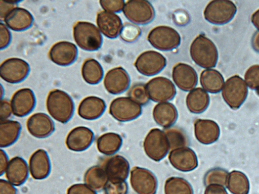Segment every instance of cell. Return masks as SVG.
<instances>
[{"instance_id":"5b68a950","label":"cell","mask_w":259,"mask_h":194,"mask_svg":"<svg viewBox=\"0 0 259 194\" xmlns=\"http://www.w3.org/2000/svg\"><path fill=\"white\" fill-rule=\"evenodd\" d=\"M237 12L235 4L228 0H214L210 2L204 11L206 20L215 25H224L234 17Z\"/></svg>"},{"instance_id":"83f0119b","label":"cell","mask_w":259,"mask_h":194,"mask_svg":"<svg viewBox=\"0 0 259 194\" xmlns=\"http://www.w3.org/2000/svg\"><path fill=\"white\" fill-rule=\"evenodd\" d=\"M178 116L176 107L170 103H159L153 109V117L155 121L165 128L174 125Z\"/></svg>"},{"instance_id":"60d3db41","label":"cell","mask_w":259,"mask_h":194,"mask_svg":"<svg viewBox=\"0 0 259 194\" xmlns=\"http://www.w3.org/2000/svg\"><path fill=\"white\" fill-rule=\"evenodd\" d=\"M141 33V30L137 25L126 23L123 26L120 35L124 41L132 42L139 38Z\"/></svg>"},{"instance_id":"484cf974","label":"cell","mask_w":259,"mask_h":194,"mask_svg":"<svg viewBox=\"0 0 259 194\" xmlns=\"http://www.w3.org/2000/svg\"><path fill=\"white\" fill-rule=\"evenodd\" d=\"M5 172L8 180L14 185L19 186L27 179L28 167L23 158L15 157L9 161Z\"/></svg>"},{"instance_id":"ac0fdd59","label":"cell","mask_w":259,"mask_h":194,"mask_svg":"<svg viewBox=\"0 0 259 194\" xmlns=\"http://www.w3.org/2000/svg\"><path fill=\"white\" fill-rule=\"evenodd\" d=\"M26 127L29 133L38 138H46L55 130L52 119L46 114L36 113L27 120Z\"/></svg>"},{"instance_id":"6da1fadb","label":"cell","mask_w":259,"mask_h":194,"mask_svg":"<svg viewBox=\"0 0 259 194\" xmlns=\"http://www.w3.org/2000/svg\"><path fill=\"white\" fill-rule=\"evenodd\" d=\"M46 106L49 114L63 124L68 122L73 115V101L67 93L61 90L54 89L49 92Z\"/></svg>"},{"instance_id":"ee69618b","label":"cell","mask_w":259,"mask_h":194,"mask_svg":"<svg viewBox=\"0 0 259 194\" xmlns=\"http://www.w3.org/2000/svg\"><path fill=\"white\" fill-rule=\"evenodd\" d=\"M67 194H97V193L85 184L77 183L70 186Z\"/></svg>"},{"instance_id":"74e56055","label":"cell","mask_w":259,"mask_h":194,"mask_svg":"<svg viewBox=\"0 0 259 194\" xmlns=\"http://www.w3.org/2000/svg\"><path fill=\"white\" fill-rule=\"evenodd\" d=\"M229 174L227 171L221 168L210 169L204 176V184L206 186L210 184H219L226 187Z\"/></svg>"},{"instance_id":"52a82bcc","label":"cell","mask_w":259,"mask_h":194,"mask_svg":"<svg viewBox=\"0 0 259 194\" xmlns=\"http://www.w3.org/2000/svg\"><path fill=\"white\" fill-rule=\"evenodd\" d=\"M148 40L155 48L161 51H170L177 48L181 43L179 33L173 28L159 26L149 33Z\"/></svg>"},{"instance_id":"d590c367","label":"cell","mask_w":259,"mask_h":194,"mask_svg":"<svg viewBox=\"0 0 259 194\" xmlns=\"http://www.w3.org/2000/svg\"><path fill=\"white\" fill-rule=\"evenodd\" d=\"M165 194H193V188L188 181L179 177L168 178L164 184Z\"/></svg>"},{"instance_id":"3957f363","label":"cell","mask_w":259,"mask_h":194,"mask_svg":"<svg viewBox=\"0 0 259 194\" xmlns=\"http://www.w3.org/2000/svg\"><path fill=\"white\" fill-rule=\"evenodd\" d=\"M73 37L81 49L87 51L99 50L103 38L99 29L93 23L79 21L73 27Z\"/></svg>"},{"instance_id":"7dc6e473","label":"cell","mask_w":259,"mask_h":194,"mask_svg":"<svg viewBox=\"0 0 259 194\" xmlns=\"http://www.w3.org/2000/svg\"><path fill=\"white\" fill-rule=\"evenodd\" d=\"M12 113V109L10 103L6 100H1L0 106L1 121L7 120L11 116Z\"/></svg>"},{"instance_id":"1f68e13d","label":"cell","mask_w":259,"mask_h":194,"mask_svg":"<svg viewBox=\"0 0 259 194\" xmlns=\"http://www.w3.org/2000/svg\"><path fill=\"white\" fill-rule=\"evenodd\" d=\"M122 143L120 135L116 133L108 132L102 134L98 138L97 147L101 153L111 155L120 149Z\"/></svg>"},{"instance_id":"7c38bea8","label":"cell","mask_w":259,"mask_h":194,"mask_svg":"<svg viewBox=\"0 0 259 194\" xmlns=\"http://www.w3.org/2000/svg\"><path fill=\"white\" fill-rule=\"evenodd\" d=\"M150 99L155 102H166L172 100L176 89L169 79L160 76L152 78L146 85Z\"/></svg>"},{"instance_id":"44dd1931","label":"cell","mask_w":259,"mask_h":194,"mask_svg":"<svg viewBox=\"0 0 259 194\" xmlns=\"http://www.w3.org/2000/svg\"><path fill=\"white\" fill-rule=\"evenodd\" d=\"M94 133L89 128L78 126L72 129L66 139L67 148L74 152H81L87 150L94 140Z\"/></svg>"},{"instance_id":"ffe728a7","label":"cell","mask_w":259,"mask_h":194,"mask_svg":"<svg viewBox=\"0 0 259 194\" xmlns=\"http://www.w3.org/2000/svg\"><path fill=\"white\" fill-rule=\"evenodd\" d=\"M172 77L176 85L185 91L193 90L197 83L196 71L187 64L179 63L175 65L172 69Z\"/></svg>"},{"instance_id":"e575fe53","label":"cell","mask_w":259,"mask_h":194,"mask_svg":"<svg viewBox=\"0 0 259 194\" xmlns=\"http://www.w3.org/2000/svg\"><path fill=\"white\" fill-rule=\"evenodd\" d=\"M81 74L84 80L92 85L97 84L102 80L103 70L100 64L94 59L86 60L81 68Z\"/></svg>"},{"instance_id":"d4e9b609","label":"cell","mask_w":259,"mask_h":194,"mask_svg":"<svg viewBox=\"0 0 259 194\" xmlns=\"http://www.w3.org/2000/svg\"><path fill=\"white\" fill-rule=\"evenodd\" d=\"M106 104L102 99L90 96L84 98L78 108V115L82 118L93 120L99 118L104 113Z\"/></svg>"},{"instance_id":"f6af8a7d","label":"cell","mask_w":259,"mask_h":194,"mask_svg":"<svg viewBox=\"0 0 259 194\" xmlns=\"http://www.w3.org/2000/svg\"><path fill=\"white\" fill-rule=\"evenodd\" d=\"M0 47L1 50L6 48L11 40V34L7 27L2 22L0 24Z\"/></svg>"},{"instance_id":"db71d44e","label":"cell","mask_w":259,"mask_h":194,"mask_svg":"<svg viewBox=\"0 0 259 194\" xmlns=\"http://www.w3.org/2000/svg\"><path fill=\"white\" fill-rule=\"evenodd\" d=\"M251 21L254 26L259 30V9L252 15Z\"/></svg>"},{"instance_id":"f5cc1de1","label":"cell","mask_w":259,"mask_h":194,"mask_svg":"<svg viewBox=\"0 0 259 194\" xmlns=\"http://www.w3.org/2000/svg\"><path fill=\"white\" fill-rule=\"evenodd\" d=\"M251 45L255 52L259 53V30L253 34L251 38Z\"/></svg>"},{"instance_id":"277c9868","label":"cell","mask_w":259,"mask_h":194,"mask_svg":"<svg viewBox=\"0 0 259 194\" xmlns=\"http://www.w3.org/2000/svg\"><path fill=\"white\" fill-rule=\"evenodd\" d=\"M247 86L239 75L229 77L224 83L222 95L225 102L233 110L239 108L246 100Z\"/></svg>"},{"instance_id":"4dcf8cb0","label":"cell","mask_w":259,"mask_h":194,"mask_svg":"<svg viewBox=\"0 0 259 194\" xmlns=\"http://www.w3.org/2000/svg\"><path fill=\"white\" fill-rule=\"evenodd\" d=\"M21 129V124L18 121L9 120L1 121V147L6 148L13 144L18 138Z\"/></svg>"},{"instance_id":"c3c4849f","label":"cell","mask_w":259,"mask_h":194,"mask_svg":"<svg viewBox=\"0 0 259 194\" xmlns=\"http://www.w3.org/2000/svg\"><path fill=\"white\" fill-rule=\"evenodd\" d=\"M204 194H228L224 186L219 184L206 186Z\"/></svg>"},{"instance_id":"681fc988","label":"cell","mask_w":259,"mask_h":194,"mask_svg":"<svg viewBox=\"0 0 259 194\" xmlns=\"http://www.w3.org/2000/svg\"><path fill=\"white\" fill-rule=\"evenodd\" d=\"M16 189L7 181L1 179L0 182V194H16Z\"/></svg>"},{"instance_id":"ab89813d","label":"cell","mask_w":259,"mask_h":194,"mask_svg":"<svg viewBox=\"0 0 259 194\" xmlns=\"http://www.w3.org/2000/svg\"><path fill=\"white\" fill-rule=\"evenodd\" d=\"M244 81L250 89H259V65L250 66L245 72Z\"/></svg>"},{"instance_id":"2e32d148","label":"cell","mask_w":259,"mask_h":194,"mask_svg":"<svg viewBox=\"0 0 259 194\" xmlns=\"http://www.w3.org/2000/svg\"><path fill=\"white\" fill-rule=\"evenodd\" d=\"M36 99L32 90L28 88H21L13 95L11 105L13 114L23 117L29 114L35 107Z\"/></svg>"},{"instance_id":"cb8c5ba5","label":"cell","mask_w":259,"mask_h":194,"mask_svg":"<svg viewBox=\"0 0 259 194\" xmlns=\"http://www.w3.org/2000/svg\"><path fill=\"white\" fill-rule=\"evenodd\" d=\"M29 167L34 179L41 180L47 178L51 171V163L47 152L44 149H38L33 153L29 159Z\"/></svg>"},{"instance_id":"bcb514c9","label":"cell","mask_w":259,"mask_h":194,"mask_svg":"<svg viewBox=\"0 0 259 194\" xmlns=\"http://www.w3.org/2000/svg\"><path fill=\"white\" fill-rule=\"evenodd\" d=\"M19 1H0V17L1 21L4 20L6 16L14 8L17 7V3Z\"/></svg>"},{"instance_id":"603a6c76","label":"cell","mask_w":259,"mask_h":194,"mask_svg":"<svg viewBox=\"0 0 259 194\" xmlns=\"http://www.w3.org/2000/svg\"><path fill=\"white\" fill-rule=\"evenodd\" d=\"M194 134L199 142L209 144L218 140L220 129L218 124L213 120L198 119L194 122Z\"/></svg>"},{"instance_id":"4316f807","label":"cell","mask_w":259,"mask_h":194,"mask_svg":"<svg viewBox=\"0 0 259 194\" xmlns=\"http://www.w3.org/2000/svg\"><path fill=\"white\" fill-rule=\"evenodd\" d=\"M4 21L11 29L21 31L26 30L31 26L33 18L27 10L16 7L6 16Z\"/></svg>"},{"instance_id":"8fae6325","label":"cell","mask_w":259,"mask_h":194,"mask_svg":"<svg viewBox=\"0 0 259 194\" xmlns=\"http://www.w3.org/2000/svg\"><path fill=\"white\" fill-rule=\"evenodd\" d=\"M30 71L29 65L24 60L12 58L5 60L1 65V77L10 83L22 81Z\"/></svg>"},{"instance_id":"4fadbf2b","label":"cell","mask_w":259,"mask_h":194,"mask_svg":"<svg viewBox=\"0 0 259 194\" xmlns=\"http://www.w3.org/2000/svg\"><path fill=\"white\" fill-rule=\"evenodd\" d=\"M166 64V59L162 55L154 51H148L143 52L137 58L135 66L141 74L153 76L159 73Z\"/></svg>"},{"instance_id":"7bdbcfd3","label":"cell","mask_w":259,"mask_h":194,"mask_svg":"<svg viewBox=\"0 0 259 194\" xmlns=\"http://www.w3.org/2000/svg\"><path fill=\"white\" fill-rule=\"evenodd\" d=\"M101 7L107 12H119L123 10L125 3L122 0H101L99 1Z\"/></svg>"},{"instance_id":"f907efd6","label":"cell","mask_w":259,"mask_h":194,"mask_svg":"<svg viewBox=\"0 0 259 194\" xmlns=\"http://www.w3.org/2000/svg\"><path fill=\"white\" fill-rule=\"evenodd\" d=\"M8 159L6 152L2 149L0 151V174L2 175L6 171L8 165Z\"/></svg>"},{"instance_id":"d6986e66","label":"cell","mask_w":259,"mask_h":194,"mask_svg":"<svg viewBox=\"0 0 259 194\" xmlns=\"http://www.w3.org/2000/svg\"><path fill=\"white\" fill-rule=\"evenodd\" d=\"M130 84V78L127 72L118 67L110 70L104 79V85L107 91L114 94L125 91Z\"/></svg>"},{"instance_id":"9a60e30c","label":"cell","mask_w":259,"mask_h":194,"mask_svg":"<svg viewBox=\"0 0 259 194\" xmlns=\"http://www.w3.org/2000/svg\"><path fill=\"white\" fill-rule=\"evenodd\" d=\"M77 54V48L74 43L63 41L55 43L51 47L49 52V58L55 64L66 66L75 62Z\"/></svg>"},{"instance_id":"7402d4cb","label":"cell","mask_w":259,"mask_h":194,"mask_svg":"<svg viewBox=\"0 0 259 194\" xmlns=\"http://www.w3.org/2000/svg\"><path fill=\"white\" fill-rule=\"evenodd\" d=\"M96 22L100 31L109 38L117 37L123 27L121 20L117 15L105 11L98 14Z\"/></svg>"},{"instance_id":"836d02e7","label":"cell","mask_w":259,"mask_h":194,"mask_svg":"<svg viewBox=\"0 0 259 194\" xmlns=\"http://www.w3.org/2000/svg\"><path fill=\"white\" fill-rule=\"evenodd\" d=\"M226 187L232 194H248L249 181L244 173L233 170L229 174Z\"/></svg>"},{"instance_id":"8d00e7d4","label":"cell","mask_w":259,"mask_h":194,"mask_svg":"<svg viewBox=\"0 0 259 194\" xmlns=\"http://www.w3.org/2000/svg\"><path fill=\"white\" fill-rule=\"evenodd\" d=\"M164 132L167 137L169 149L186 147L189 144L187 136L184 131L178 127H173L165 128Z\"/></svg>"},{"instance_id":"b9f144b4","label":"cell","mask_w":259,"mask_h":194,"mask_svg":"<svg viewBox=\"0 0 259 194\" xmlns=\"http://www.w3.org/2000/svg\"><path fill=\"white\" fill-rule=\"evenodd\" d=\"M104 189L105 194H127L128 186L125 181L108 180Z\"/></svg>"},{"instance_id":"f1b7e54d","label":"cell","mask_w":259,"mask_h":194,"mask_svg":"<svg viewBox=\"0 0 259 194\" xmlns=\"http://www.w3.org/2000/svg\"><path fill=\"white\" fill-rule=\"evenodd\" d=\"M209 96L203 89L198 87L192 90L186 98V105L192 113L200 114L205 111L209 104Z\"/></svg>"},{"instance_id":"f35d334b","label":"cell","mask_w":259,"mask_h":194,"mask_svg":"<svg viewBox=\"0 0 259 194\" xmlns=\"http://www.w3.org/2000/svg\"><path fill=\"white\" fill-rule=\"evenodd\" d=\"M128 97L140 105H145L149 102V96L146 85L139 83L132 86L128 92Z\"/></svg>"},{"instance_id":"9c48e42d","label":"cell","mask_w":259,"mask_h":194,"mask_svg":"<svg viewBox=\"0 0 259 194\" xmlns=\"http://www.w3.org/2000/svg\"><path fill=\"white\" fill-rule=\"evenodd\" d=\"M142 113L140 105L129 97H119L113 100L109 107V113L120 122H126L138 118Z\"/></svg>"},{"instance_id":"ba28073f","label":"cell","mask_w":259,"mask_h":194,"mask_svg":"<svg viewBox=\"0 0 259 194\" xmlns=\"http://www.w3.org/2000/svg\"><path fill=\"white\" fill-rule=\"evenodd\" d=\"M123 13L128 20L140 25L149 23L155 17L153 6L145 0L128 1L125 4Z\"/></svg>"},{"instance_id":"e0dca14e","label":"cell","mask_w":259,"mask_h":194,"mask_svg":"<svg viewBox=\"0 0 259 194\" xmlns=\"http://www.w3.org/2000/svg\"><path fill=\"white\" fill-rule=\"evenodd\" d=\"M102 166L110 181H125L128 177L130 164L123 157L116 155L107 157Z\"/></svg>"},{"instance_id":"7a4b0ae2","label":"cell","mask_w":259,"mask_h":194,"mask_svg":"<svg viewBox=\"0 0 259 194\" xmlns=\"http://www.w3.org/2000/svg\"><path fill=\"white\" fill-rule=\"evenodd\" d=\"M193 61L199 66L209 69L214 67L218 60V51L214 43L204 35L197 36L190 48Z\"/></svg>"},{"instance_id":"d6a6232c","label":"cell","mask_w":259,"mask_h":194,"mask_svg":"<svg viewBox=\"0 0 259 194\" xmlns=\"http://www.w3.org/2000/svg\"><path fill=\"white\" fill-rule=\"evenodd\" d=\"M108 178L103 168L100 166H94L85 172L84 181L86 185L93 190L100 191L104 188Z\"/></svg>"},{"instance_id":"f546056e","label":"cell","mask_w":259,"mask_h":194,"mask_svg":"<svg viewBox=\"0 0 259 194\" xmlns=\"http://www.w3.org/2000/svg\"><path fill=\"white\" fill-rule=\"evenodd\" d=\"M200 82L204 90L211 93L220 92L225 83L222 74L212 69H206L201 72Z\"/></svg>"},{"instance_id":"8992f818","label":"cell","mask_w":259,"mask_h":194,"mask_svg":"<svg viewBox=\"0 0 259 194\" xmlns=\"http://www.w3.org/2000/svg\"><path fill=\"white\" fill-rule=\"evenodd\" d=\"M143 147L146 155L156 162L163 159L170 150L164 131L158 128L150 130L144 139Z\"/></svg>"},{"instance_id":"30bf717a","label":"cell","mask_w":259,"mask_h":194,"mask_svg":"<svg viewBox=\"0 0 259 194\" xmlns=\"http://www.w3.org/2000/svg\"><path fill=\"white\" fill-rule=\"evenodd\" d=\"M130 182L138 194H155L158 182L155 175L150 170L134 167L131 171Z\"/></svg>"},{"instance_id":"5bb4252c","label":"cell","mask_w":259,"mask_h":194,"mask_svg":"<svg viewBox=\"0 0 259 194\" xmlns=\"http://www.w3.org/2000/svg\"><path fill=\"white\" fill-rule=\"evenodd\" d=\"M171 165L176 169L189 172L198 166V160L195 153L186 147L171 150L168 155Z\"/></svg>"},{"instance_id":"816d5d0a","label":"cell","mask_w":259,"mask_h":194,"mask_svg":"<svg viewBox=\"0 0 259 194\" xmlns=\"http://www.w3.org/2000/svg\"><path fill=\"white\" fill-rule=\"evenodd\" d=\"M175 18L176 22L179 25L185 24L188 20V15L184 11L175 13Z\"/></svg>"}]
</instances>
